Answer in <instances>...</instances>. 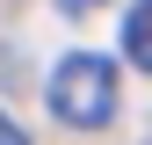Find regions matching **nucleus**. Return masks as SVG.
Masks as SVG:
<instances>
[{
	"instance_id": "20e7f679",
	"label": "nucleus",
	"mask_w": 152,
	"mask_h": 145,
	"mask_svg": "<svg viewBox=\"0 0 152 145\" xmlns=\"http://www.w3.org/2000/svg\"><path fill=\"white\" fill-rule=\"evenodd\" d=\"M58 7H65V15H94L102 0H58Z\"/></svg>"
},
{
	"instance_id": "f03ea898",
	"label": "nucleus",
	"mask_w": 152,
	"mask_h": 145,
	"mask_svg": "<svg viewBox=\"0 0 152 145\" xmlns=\"http://www.w3.org/2000/svg\"><path fill=\"white\" fill-rule=\"evenodd\" d=\"M123 58L138 72H152V0H138V7L123 15Z\"/></svg>"
},
{
	"instance_id": "f257e3e1",
	"label": "nucleus",
	"mask_w": 152,
	"mask_h": 145,
	"mask_svg": "<svg viewBox=\"0 0 152 145\" xmlns=\"http://www.w3.org/2000/svg\"><path fill=\"white\" fill-rule=\"evenodd\" d=\"M44 102H51V116H58L65 131H102V123L116 116V65H109L102 51H65V58L51 65Z\"/></svg>"
},
{
	"instance_id": "7ed1b4c3",
	"label": "nucleus",
	"mask_w": 152,
	"mask_h": 145,
	"mask_svg": "<svg viewBox=\"0 0 152 145\" xmlns=\"http://www.w3.org/2000/svg\"><path fill=\"white\" fill-rule=\"evenodd\" d=\"M0 145H29V131H22V123L7 116V109H0Z\"/></svg>"
}]
</instances>
